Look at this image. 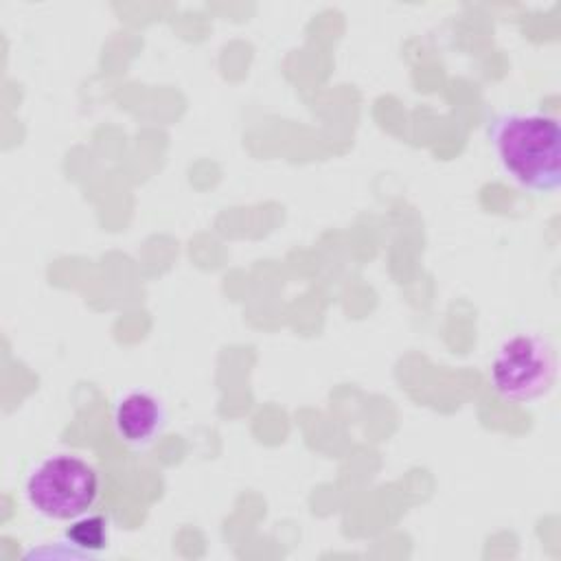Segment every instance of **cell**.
<instances>
[{
  "label": "cell",
  "mask_w": 561,
  "mask_h": 561,
  "mask_svg": "<svg viewBox=\"0 0 561 561\" xmlns=\"http://www.w3.org/2000/svg\"><path fill=\"white\" fill-rule=\"evenodd\" d=\"M500 167L522 188L552 193L561 184V125L546 112L504 110L486 125Z\"/></svg>",
  "instance_id": "obj_1"
},
{
  "label": "cell",
  "mask_w": 561,
  "mask_h": 561,
  "mask_svg": "<svg viewBox=\"0 0 561 561\" xmlns=\"http://www.w3.org/2000/svg\"><path fill=\"white\" fill-rule=\"evenodd\" d=\"M99 473L77 454H48L24 478L26 504L42 517L72 522L99 500Z\"/></svg>",
  "instance_id": "obj_2"
},
{
  "label": "cell",
  "mask_w": 561,
  "mask_h": 561,
  "mask_svg": "<svg viewBox=\"0 0 561 561\" xmlns=\"http://www.w3.org/2000/svg\"><path fill=\"white\" fill-rule=\"evenodd\" d=\"M557 351L535 331L508 335L493 353L489 379L493 390L508 403H530L546 397L557 381Z\"/></svg>",
  "instance_id": "obj_3"
},
{
  "label": "cell",
  "mask_w": 561,
  "mask_h": 561,
  "mask_svg": "<svg viewBox=\"0 0 561 561\" xmlns=\"http://www.w3.org/2000/svg\"><path fill=\"white\" fill-rule=\"evenodd\" d=\"M112 421L123 443L142 449L162 432L167 423V408L153 392L129 390L116 399Z\"/></svg>",
  "instance_id": "obj_4"
},
{
  "label": "cell",
  "mask_w": 561,
  "mask_h": 561,
  "mask_svg": "<svg viewBox=\"0 0 561 561\" xmlns=\"http://www.w3.org/2000/svg\"><path fill=\"white\" fill-rule=\"evenodd\" d=\"M110 539V522L105 515L85 513L70 522L64 533V541L81 552H99L107 546Z\"/></svg>",
  "instance_id": "obj_5"
}]
</instances>
